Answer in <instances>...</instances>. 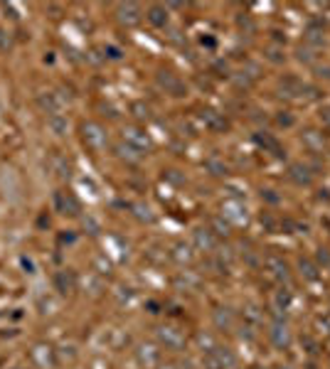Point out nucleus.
<instances>
[{
	"instance_id": "1",
	"label": "nucleus",
	"mask_w": 330,
	"mask_h": 369,
	"mask_svg": "<svg viewBox=\"0 0 330 369\" xmlns=\"http://www.w3.org/2000/svg\"><path fill=\"white\" fill-rule=\"evenodd\" d=\"M82 133H84V143H86L89 148H94V150L104 148V143H106V133H104V128H101L99 123H94V121L84 123V126H82Z\"/></svg>"
},
{
	"instance_id": "2",
	"label": "nucleus",
	"mask_w": 330,
	"mask_h": 369,
	"mask_svg": "<svg viewBox=\"0 0 330 369\" xmlns=\"http://www.w3.org/2000/svg\"><path fill=\"white\" fill-rule=\"evenodd\" d=\"M55 207H57V212L69 214V217H77V214L82 212L79 200H77L74 195H69V192H57V195H55Z\"/></svg>"
},
{
	"instance_id": "3",
	"label": "nucleus",
	"mask_w": 330,
	"mask_h": 369,
	"mask_svg": "<svg viewBox=\"0 0 330 369\" xmlns=\"http://www.w3.org/2000/svg\"><path fill=\"white\" fill-rule=\"evenodd\" d=\"M158 340L165 347H170V349H183L185 347V335L180 330H175V327H160L158 330Z\"/></svg>"
},
{
	"instance_id": "4",
	"label": "nucleus",
	"mask_w": 330,
	"mask_h": 369,
	"mask_svg": "<svg viewBox=\"0 0 330 369\" xmlns=\"http://www.w3.org/2000/svg\"><path fill=\"white\" fill-rule=\"evenodd\" d=\"M123 140H126L133 150H145V148L150 145L148 135H145L140 128H126V131H123Z\"/></svg>"
},
{
	"instance_id": "5",
	"label": "nucleus",
	"mask_w": 330,
	"mask_h": 369,
	"mask_svg": "<svg viewBox=\"0 0 330 369\" xmlns=\"http://www.w3.org/2000/svg\"><path fill=\"white\" fill-rule=\"evenodd\" d=\"M118 20L126 25V27H133L140 23V8L133 5V3H126V5H118Z\"/></svg>"
},
{
	"instance_id": "6",
	"label": "nucleus",
	"mask_w": 330,
	"mask_h": 369,
	"mask_svg": "<svg viewBox=\"0 0 330 369\" xmlns=\"http://www.w3.org/2000/svg\"><path fill=\"white\" fill-rule=\"evenodd\" d=\"M32 359L42 367V369H52L55 367V352H52V347H47V344H37L35 349H32Z\"/></svg>"
},
{
	"instance_id": "7",
	"label": "nucleus",
	"mask_w": 330,
	"mask_h": 369,
	"mask_svg": "<svg viewBox=\"0 0 330 369\" xmlns=\"http://www.w3.org/2000/svg\"><path fill=\"white\" fill-rule=\"evenodd\" d=\"M37 104H40V108H42L45 113H50V116H59L62 101L57 99V94H50V91H45V94H40V96H37Z\"/></svg>"
},
{
	"instance_id": "8",
	"label": "nucleus",
	"mask_w": 330,
	"mask_h": 369,
	"mask_svg": "<svg viewBox=\"0 0 330 369\" xmlns=\"http://www.w3.org/2000/svg\"><path fill=\"white\" fill-rule=\"evenodd\" d=\"M74 286H77V276H74V271H57L55 273V288L59 290V293H69V290H74Z\"/></svg>"
},
{
	"instance_id": "9",
	"label": "nucleus",
	"mask_w": 330,
	"mask_h": 369,
	"mask_svg": "<svg viewBox=\"0 0 330 369\" xmlns=\"http://www.w3.org/2000/svg\"><path fill=\"white\" fill-rule=\"evenodd\" d=\"M148 20H150L155 27H163L165 23H168V10L160 8V5H153V8L148 10Z\"/></svg>"
},
{
	"instance_id": "10",
	"label": "nucleus",
	"mask_w": 330,
	"mask_h": 369,
	"mask_svg": "<svg viewBox=\"0 0 330 369\" xmlns=\"http://www.w3.org/2000/svg\"><path fill=\"white\" fill-rule=\"evenodd\" d=\"M50 128L57 133V135H64L67 133V128H69V121L59 113V116H50Z\"/></svg>"
},
{
	"instance_id": "11",
	"label": "nucleus",
	"mask_w": 330,
	"mask_h": 369,
	"mask_svg": "<svg viewBox=\"0 0 330 369\" xmlns=\"http://www.w3.org/2000/svg\"><path fill=\"white\" fill-rule=\"evenodd\" d=\"M212 354H215V357L220 359L222 369H229V367H234V362H237V359H234V354H232L229 349H222V347H217V349H215Z\"/></svg>"
},
{
	"instance_id": "12",
	"label": "nucleus",
	"mask_w": 330,
	"mask_h": 369,
	"mask_svg": "<svg viewBox=\"0 0 330 369\" xmlns=\"http://www.w3.org/2000/svg\"><path fill=\"white\" fill-rule=\"evenodd\" d=\"M195 241H197V246H200V249H212V246H215L212 234H210V232H205V229L195 232Z\"/></svg>"
},
{
	"instance_id": "13",
	"label": "nucleus",
	"mask_w": 330,
	"mask_h": 369,
	"mask_svg": "<svg viewBox=\"0 0 330 369\" xmlns=\"http://www.w3.org/2000/svg\"><path fill=\"white\" fill-rule=\"evenodd\" d=\"M138 354H140V362H145V364H155L158 362V349H153L150 344H143Z\"/></svg>"
},
{
	"instance_id": "14",
	"label": "nucleus",
	"mask_w": 330,
	"mask_h": 369,
	"mask_svg": "<svg viewBox=\"0 0 330 369\" xmlns=\"http://www.w3.org/2000/svg\"><path fill=\"white\" fill-rule=\"evenodd\" d=\"M158 79H160V84H163V86H168V89H173V91H180V81H178V79H175L173 74L163 72V74H160Z\"/></svg>"
},
{
	"instance_id": "15",
	"label": "nucleus",
	"mask_w": 330,
	"mask_h": 369,
	"mask_svg": "<svg viewBox=\"0 0 330 369\" xmlns=\"http://www.w3.org/2000/svg\"><path fill=\"white\" fill-rule=\"evenodd\" d=\"M10 50H13V35L0 27V52L5 54V52H10Z\"/></svg>"
},
{
	"instance_id": "16",
	"label": "nucleus",
	"mask_w": 330,
	"mask_h": 369,
	"mask_svg": "<svg viewBox=\"0 0 330 369\" xmlns=\"http://www.w3.org/2000/svg\"><path fill=\"white\" fill-rule=\"evenodd\" d=\"M131 111H133V116H136V118H148V116H150V108H148V106H143V104H133V106H131Z\"/></svg>"
},
{
	"instance_id": "17",
	"label": "nucleus",
	"mask_w": 330,
	"mask_h": 369,
	"mask_svg": "<svg viewBox=\"0 0 330 369\" xmlns=\"http://www.w3.org/2000/svg\"><path fill=\"white\" fill-rule=\"evenodd\" d=\"M215 320H217V325H229V322H232V315H229V313L217 310V313H215Z\"/></svg>"
},
{
	"instance_id": "18",
	"label": "nucleus",
	"mask_w": 330,
	"mask_h": 369,
	"mask_svg": "<svg viewBox=\"0 0 330 369\" xmlns=\"http://www.w3.org/2000/svg\"><path fill=\"white\" fill-rule=\"evenodd\" d=\"M283 327H276L274 330V340H276V344H286L288 342V337H286V332H281Z\"/></svg>"
},
{
	"instance_id": "19",
	"label": "nucleus",
	"mask_w": 330,
	"mask_h": 369,
	"mask_svg": "<svg viewBox=\"0 0 330 369\" xmlns=\"http://www.w3.org/2000/svg\"><path fill=\"white\" fill-rule=\"evenodd\" d=\"M20 264H23V268H25L28 273H35V264H32V259L23 256V259H20Z\"/></svg>"
},
{
	"instance_id": "20",
	"label": "nucleus",
	"mask_w": 330,
	"mask_h": 369,
	"mask_svg": "<svg viewBox=\"0 0 330 369\" xmlns=\"http://www.w3.org/2000/svg\"><path fill=\"white\" fill-rule=\"evenodd\" d=\"M106 54H109L111 59H121V52H118L116 47H106Z\"/></svg>"
},
{
	"instance_id": "21",
	"label": "nucleus",
	"mask_w": 330,
	"mask_h": 369,
	"mask_svg": "<svg viewBox=\"0 0 330 369\" xmlns=\"http://www.w3.org/2000/svg\"><path fill=\"white\" fill-rule=\"evenodd\" d=\"M3 10H5V13H10V18H13V20H18V18H20V15L15 13V8H13V5H8V3L3 5Z\"/></svg>"
},
{
	"instance_id": "22",
	"label": "nucleus",
	"mask_w": 330,
	"mask_h": 369,
	"mask_svg": "<svg viewBox=\"0 0 330 369\" xmlns=\"http://www.w3.org/2000/svg\"><path fill=\"white\" fill-rule=\"evenodd\" d=\"M64 241L72 244V241H74V234H62V244H64Z\"/></svg>"
},
{
	"instance_id": "23",
	"label": "nucleus",
	"mask_w": 330,
	"mask_h": 369,
	"mask_svg": "<svg viewBox=\"0 0 330 369\" xmlns=\"http://www.w3.org/2000/svg\"><path fill=\"white\" fill-rule=\"evenodd\" d=\"M163 369H173V367H163Z\"/></svg>"
},
{
	"instance_id": "24",
	"label": "nucleus",
	"mask_w": 330,
	"mask_h": 369,
	"mask_svg": "<svg viewBox=\"0 0 330 369\" xmlns=\"http://www.w3.org/2000/svg\"><path fill=\"white\" fill-rule=\"evenodd\" d=\"M13 369H20V367H13Z\"/></svg>"
}]
</instances>
